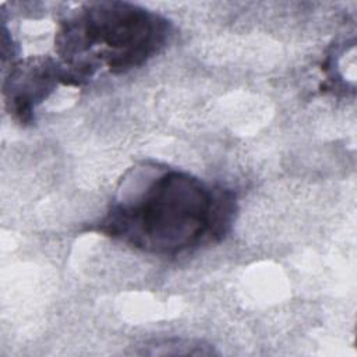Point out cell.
I'll return each mask as SVG.
<instances>
[{"instance_id": "1", "label": "cell", "mask_w": 357, "mask_h": 357, "mask_svg": "<svg viewBox=\"0 0 357 357\" xmlns=\"http://www.w3.org/2000/svg\"><path fill=\"white\" fill-rule=\"evenodd\" d=\"M237 213L236 194L155 160L131 166L106 213L88 230L153 255L174 257L222 241Z\"/></svg>"}, {"instance_id": "3", "label": "cell", "mask_w": 357, "mask_h": 357, "mask_svg": "<svg viewBox=\"0 0 357 357\" xmlns=\"http://www.w3.org/2000/svg\"><path fill=\"white\" fill-rule=\"evenodd\" d=\"M59 84L66 85V71L50 56H31L15 60L3 81L6 109L20 124L33 121L35 109Z\"/></svg>"}, {"instance_id": "2", "label": "cell", "mask_w": 357, "mask_h": 357, "mask_svg": "<svg viewBox=\"0 0 357 357\" xmlns=\"http://www.w3.org/2000/svg\"><path fill=\"white\" fill-rule=\"evenodd\" d=\"M163 15L128 1H92L66 15L54 35V50L66 84L79 86L102 66L119 75L159 54L172 36Z\"/></svg>"}]
</instances>
